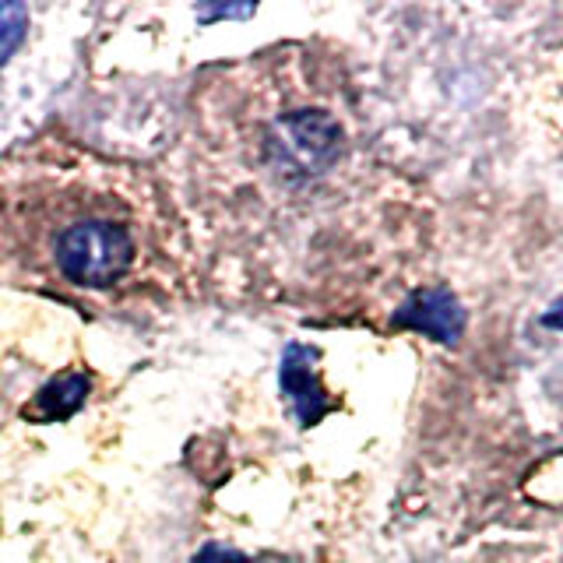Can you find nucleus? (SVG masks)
Returning <instances> with one entry per match:
<instances>
[{"label": "nucleus", "instance_id": "obj_1", "mask_svg": "<svg viewBox=\"0 0 563 563\" xmlns=\"http://www.w3.org/2000/svg\"><path fill=\"white\" fill-rule=\"evenodd\" d=\"M131 257L134 246L128 229L113 222L70 225L57 243L60 268L78 286H110L131 268Z\"/></svg>", "mask_w": 563, "mask_h": 563}, {"label": "nucleus", "instance_id": "obj_2", "mask_svg": "<svg viewBox=\"0 0 563 563\" xmlns=\"http://www.w3.org/2000/svg\"><path fill=\"white\" fill-rule=\"evenodd\" d=\"M275 148L292 169L317 173L339 155V128L321 113H296L278 123Z\"/></svg>", "mask_w": 563, "mask_h": 563}, {"label": "nucleus", "instance_id": "obj_3", "mask_svg": "<svg viewBox=\"0 0 563 563\" xmlns=\"http://www.w3.org/2000/svg\"><path fill=\"white\" fill-rule=\"evenodd\" d=\"M462 310L448 296V292H419L412 303H405V310L398 313V324L405 328H416V331H427L430 339L437 342H454L462 334Z\"/></svg>", "mask_w": 563, "mask_h": 563}, {"label": "nucleus", "instance_id": "obj_4", "mask_svg": "<svg viewBox=\"0 0 563 563\" xmlns=\"http://www.w3.org/2000/svg\"><path fill=\"white\" fill-rule=\"evenodd\" d=\"M85 395V380L81 377H67L60 384H53L49 391H43L40 405L46 416H67L70 409H78V401Z\"/></svg>", "mask_w": 563, "mask_h": 563}, {"label": "nucleus", "instance_id": "obj_5", "mask_svg": "<svg viewBox=\"0 0 563 563\" xmlns=\"http://www.w3.org/2000/svg\"><path fill=\"white\" fill-rule=\"evenodd\" d=\"M25 22H29L25 8L0 4V64H4L11 53L18 49V43L25 40Z\"/></svg>", "mask_w": 563, "mask_h": 563}]
</instances>
